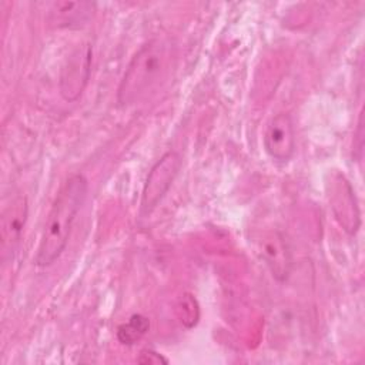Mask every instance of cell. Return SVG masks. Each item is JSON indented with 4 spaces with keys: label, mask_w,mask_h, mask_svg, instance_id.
<instances>
[{
    "label": "cell",
    "mask_w": 365,
    "mask_h": 365,
    "mask_svg": "<svg viewBox=\"0 0 365 365\" xmlns=\"http://www.w3.org/2000/svg\"><path fill=\"white\" fill-rule=\"evenodd\" d=\"M177 50L167 37H154L131 57L117 88L118 106L128 107L160 88L175 67Z\"/></svg>",
    "instance_id": "6da1fadb"
},
{
    "label": "cell",
    "mask_w": 365,
    "mask_h": 365,
    "mask_svg": "<svg viewBox=\"0 0 365 365\" xmlns=\"http://www.w3.org/2000/svg\"><path fill=\"white\" fill-rule=\"evenodd\" d=\"M88 191V182L80 173L71 174L57 192L47 214L34 262L46 268L54 264L67 247L73 222L81 210Z\"/></svg>",
    "instance_id": "7a4b0ae2"
},
{
    "label": "cell",
    "mask_w": 365,
    "mask_h": 365,
    "mask_svg": "<svg viewBox=\"0 0 365 365\" xmlns=\"http://www.w3.org/2000/svg\"><path fill=\"white\" fill-rule=\"evenodd\" d=\"M181 168V157L177 151L170 150L164 153L160 160L151 167L145 178L141 192V214L148 215L160 204L164 195L173 185Z\"/></svg>",
    "instance_id": "3957f363"
},
{
    "label": "cell",
    "mask_w": 365,
    "mask_h": 365,
    "mask_svg": "<svg viewBox=\"0 0 365 365\" xmlns=\"http://www.w3.org/2000/svg\"><path fill=\"white\" fill-rule=\"evenodd\" d=\"M327 190L334 218L346 234L355 235L361 227V212L351 182L344 174L334 173L327 182Z\"/></svg>",
    "instance_id": "277c9868"
},
{
    "label": "cell",
    "mask_w": 365,
    "mask_h": 365,
    "mask_svg": "<svg viewBox=\"0 0 365 365\" xmlns=\"http://www.w3.org/2000/svg\"><path fill=\"white\" fill-rule=\"evenodd\" d=\"M91 46L84 43L66 58L58 78L60 94L66 101H76L83 94L91 73Z\"/></svg>",
    "instance_id": "5b68a950"
},
{
    "label": "cell",
    "mask_w": 365,
    "mask_h": 365,
    "mask_svg": "<svg viewBox=\"0 0 365 365\" xmlns=\"http://www.w3.org/2000/svg\"><path fill=\"white\" fill-rule=\"evenodd\" d=\"M264 147L267 154L278 163H287L291 160L295 153V131L288 114L278 113L267 123L264 131Z\"/></svg>",
    "instance_id": "8992f818"
},
{
    "label": "cell",
    "mask_w": 365,
    "mask_h": 365,
    "mask_svg": "<svg viewBox=\"0 0 365 365\" xmlns=\"http://www.w3.org/2000/svg\"><path fill=\"white\" fill-rule=\"evenodd\" d=\"M255 248L272 277L278 281H285L289 274L291 258L282 234L275 230L259 234L255 238Z\"/></svg>",
    "instance_id": "52a82bcc"
},
{
    "label": "cell",
    "mask_w": 365,
    "mask_h": 365,
    "mask_svg": "<svg viewBox=\"0 0 365 365\" xmlns=\"http://www.w3.org/2000/svg\"><path fill=\"white\" fill-rule=\"evenodd\" d=\"M94 9L90 1H53L47 9V23L54 29H80L93 19Z\"/></svg>",
    "instance_id": "ba28073f"
},
{
    "label": "cell",
    "mask_w": 365,
    "mask_h": 365,
    "mask_svg": "<svg viewBox=\"0 0 365 365\" xmlns=\"http://www.w3.org/2000/svg\"><path fill=\"white\" fill-rule=\"evenodd\" d=\"M27 198L14 197L1 212V245L4 252H14L20 245L21 235L27 222Z\"/></svg>",
    "instance_id": "9c48e42d"
},
{
    "label": "cell",
    "mask_w": 365,
    "mask_h": 365,
    "mask_svg": "<svg viewBox=\"0 0 365 365\" xmlns=\"http://www.w3.org/2000/svg\"><path fill=\"white\" fill-rule=\"evenodd\" d=\"M150 328V321L141 314H134L128 318L127 322L121 324L117 328V339L123 345H134L138 342Z\"/></svg>",
    "instance_id": "30bf717a"
},
{
    "label": "cell",
    "mask_w": 365,
    "mask_h": 365,
    "mask_svg": "<svg viewBox=\"0 0 365 365\" xmlns=\"http://www.w3.org/2000/svg\"><path fill=\"white\" fill-rule=\"evenodd\" d=\"M177 314H178L180 322L185 328H192L197 325L200 319V307L192 294L185 292L181 295L177 304Z\"/></svg>",
    "instance_id": "8fae6325"
},
{
    "label": "cell",
    "mask_w": 365,
    "mask_h": 365,
    "mask_svg": "<svg viewBox=\"0 0 365 365\" xmlns=\"http://www.w3.org/2000/svg\"><path fill=\"white\" fill-rule=\"evenodd\" d=\"M137 362L141 365H161L168 364V359L153 349H143L137 358Z\"/></svg>",
    "instance_id": "7c38bea8"
}]
</instances>
